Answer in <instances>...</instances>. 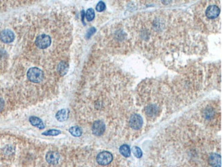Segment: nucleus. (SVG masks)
I'll return each instance as SVG.
<instances>
[{
  "label": "nucleus",
  "mask_w": 222,
  "mask_h": 167,
  "mask_svg": "<svg viewBox=\"0 0 222 167\" xmlns=\"http://www.w3.org/2000/svg\"><path fill=\"white\" fill-rule=\"evenodd\" d=\"M51 43V38L47 34H40L36 39V45L40 49H45L49 47Z\"/></svg>",
  "instance_id": "nucleus-4"
},
{
  "label": "nucleus",
  "mask_w": 222,
  "mask_h": 167,
  "mask_svg": "<svg viewBox=\"0 0 222 167\" xmlns=\"http://www.w3.org/2000/svg\"><path fill=\"white\" fill-rule=\"evenodd\" d=\"M60 160V154L57 151H50L46 155V160L51 164H55Z\"/></svg>",
  "instance_id": "nucleus-9"
},
{
  "label": "nucleus",
  "mask_w": 222,
  "mask_h": 167,
  "mask_svg": "<svg viewBox=\"0 0 222 167\" xmlns=\"http://www.w3.org/2000/svg\"><path fill=\"white\" fill-rule=\"evenodd\" d=\"M69 131L70 132V134H71L72 136H75V137L81 136V134H82V130H81V128L78 127V126L71 127L69 129Z\"/></svg>",
  "instance_id": "nucleus-15"
},
{
  "label": "nucleus",
  "mask_w": 222,
  "mask_h": 167,
  "mask_svg": "<svg viewBox=\"0 0 222 167\" xmlns=\"http://www.w3.org/2000/svg\"><path fill=\"white\" fill-rule=\"evenodd\" d=\"M209 164L212 167L221 166V157L218 154H211L209 158Z\"/></svg>",
  "instance_id": "nucleus-8"
},
{
  "label": "nucleus",
  "mask_w": 222,
  "mask_h": 167,
  "mask_svg": "<svg viewBox=\"0 0 222 167\" xmlns=\"http://www.w3.org/2000/svg\"><path fill=\"white\" fill-rule=\"evenodd\" d=\"M69 66L67 62H60L58 66H57V71L61 76H64L69 71Z\"/></svg>",
  "instance_id": "nucleus-12"
},
{
  "label": "nucleus",
  "mask_w": 222,
  "mask_h": 167,
  "mask_svg": "<svg viewBox=\"0 0 222 167\" xmlns=\"http://www.w3.org/2000/svg\"><path fill=\"white\" fill-rule=\"evenodd\" d=\"M113 160L112 154L109 151H104L101 152L96 157V162L102 166H105L110 164Z\"/></svg>",
  "instance_id": "nucleus-3"
},
{
  "label": "nucleus",
  "mask_w": 222,
  "mask_h": 167,
  "mask_svg": "<svg viewBox=\"0 0 222 167\" xmlns=\"http://www.w3.org/2000/svg\"><path fill=\"white\" fill-rule=\"evenodd\" d=\"M106 8L105 4L103 1H99L96 6V9L98 12H103Z\"/></svg>",
  "instance_id": "nucleus-19"
},
{
  "label": "nucleus",
  "mask_w": 222,
  "mask_h": 167,
  "mask_svg": "<svg viewBox=\"0 0 222 167\" xmlns=\"http://www.w3.org/2000/svg\"><path fill=\"white\" fill-rule=\"evenodd\" d=\"M27 76L29 80L34 83H39L44 78V74L42 70L37 67H33L29 69Z\"/></svg>",
  "instance_id": "nucleus-2"
},
{
  "label": "nucleus",
  "mask_w": 222,
  "mask_h": 167,
  "mask_svg": "<svg viewBox=\"0 0 222 167\" xmlns=\"http://www.w3.org/2000/svg\"><path fill=\"white\" fill-rule=\"evenodd\" d=\"M3 106H4V103H3V101H2V100H0V110H1V109H2V108H3Z\"/></svg>",
  "instance_id": "nucleus-21"
},
{
  "label": "nucleus",
  "mask_w": 222,
  "mask_h": 167,
  "mask_svg": "<svg viewBox=\"0 0 222 167\" xmlns=\"http://www.w3.org/2000/svg\"><path fill=\"white\" fill-rule=\"evenodd\" d=\"M120 152L123 156L125 157V158H129V157L131 156V149L129 145H122V146H120Z\"/></svg>",
  "instance_id": "nucleus-13"
},
{
  "label": "nucleus",
  "mask_w": 222,
  "mask_h": 167,
  "mask_svg": "<svg viewBox=\"0 0 222 167\" xmlns=\"http://www.w3.org/2000/svg\"><path fill=\"white\" fill-rule=\"evenodd\" d=\"M132 151L133 154H134V156L136 157L137 158H140L142 157V155H143V153H142V149L139 148V147L135 146L132 148Z\"/></svg>",
  "instance_id": "nucleus-17"
},
{
  "label": "nucleus",
  "mask_w": 222,
  "mask_h": 167,
  "mask_svg": "<svg viewBox=\"0 0 222 167\" xmlns=\"http://www.w3.org/2000/svg\"><path fill=\"white\" fill-rule=\"evenodd\" d=\"M158 112V108L154 105H150L146 108V113L149 117H153Z\"/></svg>",
  "instance_id": "nucleus-14"
},
{
  "label": "nucleus",
  "mask_w": 222,
  "mask_h": 167,
  "mask_svg": "<svg viewBox=\"0 0 222 167\" xmlns=\"http://www.w3.org/2000/svg\"><path fill=\"white\" fill-rule=\"evenodd\" d=\"M86 19L88 21H92L94 19H95V10L92 8H89L87 10L86 13Z\"/></svg>",
  "instance_id": "nucleus-16"
},
{
  "label": "nucleus",
  "mask_w": 222,
  "mask_h": 167,
  "mask_svg": "<svg viewBox=\"0 0 222 167\" xmlns=\"http://www.w3.org/2000/svg\"><path fill=\"white\" fill-rule=\"evenodd\" d=\"M92 131L93 134L97 136L103 134V133L105 131V123L102 121H96L92 127Z\"/></svg>",
  "instance_id": "nucleus-6"
},
{
  "label": "nucleus",
  "mask_w": 222,
  "mask_h": 167,
  "mask_svg": "<svg viewBox=\"0 0 222 167\" xmlns=\"http://www.w3.org/2000/svg\"><path fill=\"white\" fill-rule=\"evenodd\" d=\"M202 14H204L205 19L210 22L218 19L220 14V8L217 4H208V6L204 8Z\"/></svg>",
  "instance_id": "nucleus-1"
},
{
  "label": "nucleus",
  "mask_w": 222,
  "mask_h": 167,
  "mask_svg": "<svg viewBox=\"0 0 222 167\" xmlns=\"http://www.w3.org/2000/svg\"><path fill=\"white\" fill-rule=\"evenodd\" d=\"M0 39L5 43H10L14 40V34L10 30H4L0 34Z\"/></svg>",
  "instance_id": "nucleus-7"
},
{
  "label": "nucleus",
  "mask_w": 222,
  "mask_h": 167,
  "mask_svg": "<svg viewBox=\"0 0 222 167\" xmlns=\"http://www.w3.org/2000/svg\"><path fill=\"white\" fill-rule=\"evenodd\" d=\"M60 134H61V131H60V130L53 129L47 130V131L43 132L42 134L45 136H57Z\"/></svg>",
  "instance_id": "nucleus-18"
},
{
  "label": "nucleus",
  "mask_w": 222,
  "mask_h": 167,
  "mask_svg": "<svg viewBox=\"0 0 222 167\" xmlns=\"http://www.w3.org/2000/svg\"><path fill=\"white\" fill-rule=\"evenodd\" d=\"M69 116V111L68 109H62L57 112L55 117L59 121L63 122L68 119Z\"/></svg>",
  "instance_id": "nucleus-10"
},
{
  "label": "nucleus",
  "mask_w": 222,
  "mask_h": 167,
  "mask_svg": "<svg viewBox=\"0 0 222 167\" xmlns=\"http://www.w3.org/2000/svg\"><path fill=\"white\" fill-rule=\"evenodd\" d=\"M30 122L33 126L37 127L39 129H44L45 125L43 123L42 121L40 118L37 117H31L30 118Z\"/></svg>",
  "instance_id": "nucleus-11"
},
{
  "label": "nucleus",
  "mask_w": 222,
  "mask_h": 167,
  "mask_svg": "<svg viewBox=\"0 0 222 167\" xmlns=\"http://www.w3.org/2000/svg\"><path fill=\"white\" fill-rule=\"evenodd\" d=\"M129 125L132 129L138 130L141 129L143 125V119L140 115L137 114L133 115L129 119Z\"/></svg>",
  "instance_id": "nucleus-5"
},
{
  "label": "nucleus",
  "mask_w": 222,
  "mask_h": 167,
  "mask_svg": "<svg viewBox=\"0 0 222 167\" xmlns=\"http://www.w3.org/2000/svg\"><path fill=\"white\" fill-rule=\"evenodd\" d=\"M96 32V29L95 28H90V30H88V33H87V37L89 38L90 37V36L93 34H95V32Z\"/></svg>",
  "instance_id": "nucleus-20"
}]
</instances>
